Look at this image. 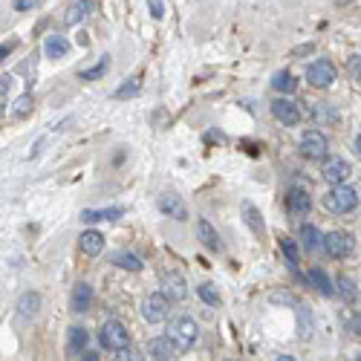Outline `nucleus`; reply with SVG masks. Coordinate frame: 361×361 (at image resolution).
<instances>
[{
    "label": "nucleus",
    "instance_id": "1",
    "mask_svg": "<svg viewBox=\"0 0 361 361\" xmlns=\"http://www.w3.org/2000/svg\"><path fill=\"white\" fill-rule=\"evenodd\" d=\"M168 338L176 344L179 353H188L194 344L200 341V326H196V321L188 318V315L171 318V324H168Z\"/></svg>",
    "mask_w": 361,
    "mask_h": 361
},
{
    "label": "nucleus",
    "instance_id": "2",
    "mask_svg": "<svg viewBox=\"0 0 361 361\" xmlns=\"http://www.w3.org/2000/svg\"><path fill=\"white\" fill-rule=\"evenodd\" d=\"M324 205H326V211H333V214H350V211L358 208V191L338 183V185H333L330 194L324 196Z\"/></svg>",
    "mask_w": 361,
    "mask_h": 361
},
{
    "label": "nucleus",
    "instance_id": "3",
    "mask_svg": "<svg viewBox=\"0 0 361 361\" xmlns=\"http://www.w3.org/2000/svg\"><path fill=\"white\" fill-rule=\"evenodd\" d=\"M306 78H309V84H313V87L326 90V87H333V84H335L338 70H335V64H333L330 58H318V61L309 64Z\"/></svg>",
    "mask_w": 361,
    "mask_h": 361
},
{
    "label": "nucleus",
    "instance_id": "4",
    "mask_svg": "<svg viewBox=\"0 0 361 361\" xmlns=\"http://www.w3.org/2000/svg\"><path fill=\"white\" fill-rule=\"evenodd\" d=\"M321 249L330 254V257H335V260H344V257L353 254L355 240H353L347 232H330V234L321 237Z\"/></svg>",
    "mask_w": 361,
    "mask_h": 361
},
{
    "label": "nucleus",
    "instance_id": "5",
    "mask_svg": "<svg viewBox=\"0 0 361 361\" xmlns=\"http://www.w3.org/2000/svg\"><path fill=\"white\" fill-rule=\"evenodd\" d=\"M168 315H171V301L162 292L147 295L142 301V318L147 324H162V321H168Z\"/></svg>",
    "mask_w": 361,
    "mask_h": 361
},
{
    "label": "nucleus",
    "instance_id": "6",
    "mask_svg": "<svg viewBox=\"0 0 361 361\" xmlns=\"http://www.w3.org/2000/svg\"><path fill=\"white\" fill-rule=\"evenodd\" d=\"M301 154L306 159H324L330 156V139H326V133H321V130H306V133L301 136Z\"/></svg>",
    "mask_w": 361,
    "mask_h": 361
},
{
    "label": "nucleus",
    "instance_id": "7",
    "mask_svg": "<svg viewBox=\"0 0 361 361\" xmlns=\"http://www.w3.org/2000/svg\"><path fill=\"white\" fill-rule=\"evenodd\" d=\"M98 338H102V347H104V350H113V353L130 344V333H127V326H124L122 321H107V324L102 326V333H98Z\"/></svg>",
    "mask_w": 361,
    "mask_h": 361
},
{
    "label": "nucleus",
    "instance_id": "8",
    "mask_svg": "<svg viewBox=\"0 0 361 361\" xmlns=\"http://www.w3.org/2000/svg\"><path fill=\"white\" fill-rule=\"evenodd\" d=\"M162 295L176 304V301H185L188 298V284H185V277L179 275V272H162Z\"/></svg>",
    "mask_w": 361,
    "mask_h": 361
},
{
    "label": "nucleus",
    "instance_id": "9",
    "mask_svg": "<svg viewBox=\"0 0 361 361\" xmlns=\"http://www.w3.org/2000/svg\"><path fill=\"white\" fill-rule=\"evenodd\" d=\"M159 211H162V214H165V217L179 220V223H185V220H188V205H185L183 196L174 194V191L159 194Z\"/></svg>",
    "mask_w": 361,
    "mask_h": 361
},
{
    "label": "nucleus",
    "instance_id": "10",
    "mask_svg": "<svg viewBox=\"0 0 361 361\" xmlns=\"http://www.w3.org/2000/svg\"><path fill=\"white\" fill-rule=\"evenodd\" d=\"M353 174V168H350V162L347 159H341V156H324V168H321V176L326 179L330 185H338V183H344Z\"/></svg>",
    "mask_w": 361,
    "mask_h": 361
},
{
    "label": "nucleus",
    "instance_id": "11",
    "mask_svg": "<svg viewBox=\"0 0 361 361\" xmlns=\"http://www.w3.org/2000/svg\"><path fill=\"white\" fill-rule=\"evenodd\" d=\"M272 116L286 127H295L301 122V107L292 98H277V102H272Z\"/></svg>",
    "mask_w": 361,
    "mask_h": 361
},
{
    "label": "nucleus",
    "instance_id": "12",
    "mask_svg": "<svg viewBox=\"0 0 361 361\" xmlns=\"http://www.w3.org/2000/svg\"><path fill=\"white\" fill-rule=\"evenodd\" d=\"M179 350H176V344L165 335V338H151L147 341V358H154V361H171L176 358Z\"/></svg>",
    "mask_w": 361,
    "mask_h": 361
},
{
    "label": "nucleus",
    "instance_id": "13",
    "mask_svg": "<svg viewBox=\"0 0 361 361\" xmlns=\"http://www.w3.org/2000/svg\"><path fill=\"white\" fill-rule=\"evenodd\" d=\"M309 208H313V196H309V191L292 188V191L286 194V211H289V214L304 217V214H309Z\"/></svg>",
    "mask_w": 361,
    "mask_h": 361
},
{
    "label": "nucleus",
    "instance_id": "14",
    "mask_svg": "<svg viewBox=\"0 0 361 361\" xmlns=\"http://www.w3.org/2000/svg\"><path fill=\"white\" fill-rule=\"evenodd\" d=\"M93 9H95V0H75V3H70L67 12H64V24H67V26L84 24L93 15Z\"/></svg>",
    "mask_w": 361,
    "mask_h": 361
},
{
    "label": "nucleus",
    "instance_id": "15",
    "mask_svg": "<svg viewBox=\"0 0 361 361\" xmlns=\"http://www.w3.org/2000/svg\"><path fill=\"white\" fill-rule=\"evenodd\" d=\"M196 237H200V243L205 246L208 252H223V240H220V234H217V228L211 225L205 217L196 220Z\"/></svg>",
    "mask_w": 361,
    "mask_h": 361
},
{
    "label": "nucleus",
    "instance_id": "16",
    "mask_svg": "<svg viewBox=\"0 0 361 361\" xmlns=\"http://www.w3.org/2000/svg\"><path fill=\"white\" fill-rule=\"evenodd\" d=\"M41 304H44V298L38 292H24L21 301H18V318L21 321H32L41 313Z\"/></svg>",
    "mask_w": 361,
    "mask_h": 361
},
{
    "label": "nucleus",
    "instance_id": "17",
    "mask_svg": "<svg viewBox=\"0 0 361 361\" xmlns=\"http://www.w3.org/2000/svg\"><path fill=\"white\" fill-rule=\"evenodd\" d=\"M78 249L84 252L87 257L102 254V249H104V234H102V232H95V228H87V232L78 237Z\"/></svg>",
    "mask_w": 361,
    "mask_h": 361
},
{
    "label": "nucleus",
    "instance_id": "18",
    "mask_svg": "<svg viewBox=\"0 0 361 361\" xmlns=\"http://www.w3.org/2000/svg\"><path fill=\"white\" fill-rule=\"evenodd\" d=\"M119 217H124V208H119V205H113V208H87L84 214H81L84 223H113Z\"/></svg>",
    "mask_w": 361,
    "mask_h": 361
},
{
    "label": "nucleus",
    "instance_id": "19",
    "mask_svg": "<svg viewBox=\"0 0 361 361\" xmlns=\"http://www.w3.org/2000/svg\"><path fill=\"white\" fill-rule=\"evenodd\" d=\"M309 116L315 119V124H338V110H333L330 104H324V102L309 104Z\"/></svg>",
    "mask_w": 361,
    "mask_h": 361
},
{
    "label": "nucleus",
    "instance_id": "20",
    "mask_svg": "<svg viewBox=\"0 0 361 361\" xmlns=\"http://www.w3.org/2000/svg\"><path fill=\"white\" fill-rule=\"evenodd\" d=\"M93 304V286L90 284H78L73 292V313H87Z\"/></svg>",
    "mask_w": 361,
    "mask_h": 361
},
{
    "label": "nucleus",
    "instance_id": "21",
    "mask_svg": "<svg viewBox=\"0 0 361 361\" xmlns=\"http://www.w3.org/2000/svg\"><path fill=\"white\" fill-rule=\"evenodd\" d=\"M44 53L49 58H64V55L70 53V41L64 38V35H55V32H53V35L46 38V44H44Z\"/></svg>",
    "mask_w": 361,
    "mask_h": 361
},
{
    "label": "nucleus",
    "instance_id": "22",
    "mask_svg": "<svg viewBox=\"0 0 361 361\" xmlns=\"http://www.w3.org/2000/svg\"><path fill=\"white\" fill-rule=\"evenodd\" d=\"M32 107H35V102H32V95L29 93H24L18 102H12V110H9V116L15 119V122H24V119H29L32 116Z\"/></svg>",
    "mask_w": 361,
    "mask_h": 361
},
{
    "label": "nucleus",
    "instance_id": "23",
    "mask_svg": "<svg viewBox=\"0 0 361 361\" xmlns=\"http://www.w3.org/2000/svg\"><path fill=\"white\" fill-rule=\"evenodd\" d=\"M306 281L313 284V286H315L321 295H326V298H330V295H335V286H333V281H330V277H326V272H321V269H309Z\"/></svg>",
    "mask_w": 361,
    "mask_h": 361
},
{
    "label": "nucleus",
    "instance_id": "24",
    "mask_svg": "<svg viewBox=\"0 0 361 361\" xmlns=\"http://www.w3.org/2000/svg\"><path fill=\"white\" fill-rule=\"evenodd\" d=\"M335 295H341L347 304H353V301H358V284L353 281V277H347V275H341L338 277V286H335Z\"/></svg>",
    "mask_w": 361,
    "mask_h": 361
},
{
    "label": "nucleus",
    "instance_id": "25",
    "mask_svg": "<svg viewBox=\"0 0 361 361\" xmlns=\"http://www.w3.org/2000/svg\"><path fill=\"white\" fill-rule=\"evenodd\" d=\"M301 243H304V249L309 254H315L321 249V234H318V228L315 225H301Z\"/></svg>",
    "mask_w": 361,
    "mask_h": 361
},
{
    "label": "nucleus",
    "instance_id": "26",
    "mask_svg": "<svg viewBox=\"0 0 361 361\" xmlns=\"http://www.w3.org/2000/svg\"><path fill=\"white\" fill-rule=\"evenodd\" d=\"M243 214H246V223H249L252 232H254L257 237H263L266 225H263V217H260V211H257L252 203H246V205H243Z\"/></svg>",
    "mask_w": 361,
    "mask_h": 361
},
{
    "label": "nucleus",
    "instance_id": "27",
    "mask_svg": "<svg viewBox=\"0 0 361 361\" xmlns=\"http://www.w3.org/2000/svg\"><path fill=\"white\" fill-rule=\"evenodd\" d=\"M272 87L277 93H295V90H298V78H295L289 70H281V73L272 78Z\"/></svg>",
    "mask_w": 361,
    "mask_h": 361
},
{
    "label": "nucleus",
    "instance_id": "28",
    "mask_svg": "<svg viewBox=\"0 0 361 361\" xmlns=\"http://www.w3.org/2000/svg\"><path fill=\"white\" fill-rule=\"evenodd\" d=\"M87 341H90L87 330H81V326H75V330H70V341H67V353H70V355H78L81 350L87 347Z\"/></svg>",
    "mask_w": 361,
    "mask_h": 361
},
{
    "label": "nucleus",
    "instance_id": "29",
    "mask_svg": "<svg viewBox=\"0 0 361 361\" xmlns=\"http://www.w3.org/2000/svg\"><path fill=\"white\" fill-rule=\"evenodd\" d=\"M139 90H142V75H130L124 84L113 93V98H119V102L122 98H133V95H139Z\"/></svg>",
    "mask_w": 361,
    "mask_h": 361
},
{
    "label": "nucleus",
    "instance_id": "30",
    "mask_svg": "<svg viewBox=\"0 0 361 361\" xmlns=\"http://www.w3.org/2000/svg\"><path fill=\"white\" fill-rule=\"evenodd\" d=\"M113 266L127 269V272H139L142 269V260L136 254H130V252H116V254H113Z\"/></svg>",
    "mask_w": 361,
    "mask_h": 361
},
{
    "label": "nucleus",
    "instance_id": "31",
    "mask_svg": "<svg viewBox=\"0 0 361 361\" xmlns=\"http://www.w3.org/2000/svg\"><path fill=\"white\" fill-rule=\"evenodd\" d=\"M281 249H284V254H286V263H289L292 269H298V263H301V249H298V243L289 240V237H284V240H281Z\"/></svg>",
    "mask_w": 361,
    "mask_h": 361
},
{
    "label": "nucleus",
    "instance_id": "32",
    "mask_svg": "<svg viewBox=\"0 0 361 361\" xmlns=\"http://www.w3.org/2000/svg\"><path fill=\"white\" fill-rule=\"evenodd\" d=\"M107 70H110V58L104 55V58L98 61V64H93L90 70H81V73H78V78H84V81H95V78H102Z\"/></svg>",
    "mask_w": 361,
    "mask_h": 361
},
{
    "label": "nucleus",
    "instance_id": "33",
    "mask_svg": "<svg viewBox=\"0 0 361 361\" xmlns=\"http://www.w3.org/2000/svg\"><path fill=\"white\" fill-rule=\"evenodd\" d=\"M196 295L203 298V304H208V306H220V292L211 286V284H200V286H196Z\"/></svg>",
    "mask_w": 361,
    "mask_h": 361
},
{
    "label": "nucleus",
    "instance_id": "34",
    "mask_svg": "<svg viewBox=\"0 0 361 361\" xmlns=\"http://www.w3.org/2000/svg\"><path fill=\"white\" fill-rule=\"evenodd\" d=\"M295 309H298V321H301V338H309V333H313V318H309L306 306L301 301L295 304Z\"/></svg>",
    "mask_w": 361,
    "mask_h": 361
},
{
    "label": "nucleus",
    "instance_id": "35",
    "mask_svg": "<svg viewBox=\"0 0 361 361\" xmlns=\"http://www.w3.org/2000/svg\"><path fill=\"white\" fill-rule=\"evenodd\" d=\"M272 304H284V306H295L298 298L292 292H272Z\"/></svg>",
    "mask_w": 361,
    "mask_h": 361
},
{
    "label": "nucleus",
    "instance_id": "36",
    "mask_svg": "<svg viewBox=\"0 0 361 361\" xmlns=\"http://www.w3.org/2000/svg\"><path fill=\"white\" fill-rule=\"evenodd\" d=\"M12 90V75H0V98H6Z\"/></svg>",
    "mask_w": 361,
    "mask_h": 361
},
{
    "label": "nucleus",
    "instance_id": "37",
    "mask_svg": "<svg viewBox=\"0 0 361 361\" xmlns=\"http://www.w3.org/2000/svg\"><path fill=\"white\" fill-rule=\"evenodd\" d=\"M116 353H119V355H116L119 361H136V358H139L133 350H127V347H122V350H116Z\"/></svg>",
    "mask_w": 361,
    "mask_h": 361
},
{
    "label": "nucleus",
    "instance_id": "38",
    "mask_svg": "<svg viewBox=\"0 0 361 361\" xmlns=\"http://www.w3.org/2000/svg\"><path fill=\"white\" fill-rule=\"evenodd\" d=\"M358 67H361V55L355 53V55H350V73H353V78H358Z\"/></svg>",
    "mask_w": 361,
    "mask_h": 361
},
{
    "label": "nucleus",
    "instance_id": "39",
    "mask_svg": "<svg viewBox=\"0 0 361 361\" xmlns=\"http://www.w3.org/2000/svg\"><path fill=\"white\" fill-rule=\"evenodd\" d=\"M35 3H38V0H15V9H18V12H26V9H32Z\"/></svg>",
    "mask_w": 361,
    "mask_h": 361
},
{
    "label": "nucleus",
    "instance_id": "40",
    "mask_svg": "<svg viewBox=\"0 0 361 361\" xmlns=\"http://www.w3.org/2000/svg\"><path fill=\"white\" fill-rule=\"evenodd\" d=\"M151 12L154 18H162V0H151Z\"/></svg>",
    "mask_w": 361,
    "mask_h": 361
},
{
    "label": "nucleus",
    "instance_id": "41",
    "mask_svg": "<svg viewBox=\"0 0 361 361\" xmlns=\"http://www.w3.org/2000/svg\"><path fill=\"white\" fill-rule=\"evenodd\" d=\"M12 49H15V41H12V44H0V61H3V58L12 53Z\"/></svg>",
    "mask_w": 361,
    "mask_h": 361
},
{
    "label": "nucleus",
    "instance_id": "42",
    "mask_svg": "<svg viewBox=\"0 0 361 361\" xmlns=\"http://www.w3.org/2000/svg\"><path fill=\"white\" fill-rule=\"evenodd\" d=\"M81 358H84V361H98L102 355H98V353H93V350H81Z\"/></svg>",
    "mask_w": 361,
    "mask_h": 361
},
{
    "label": "nucleus",
    "instance_id": "43",
    "mask_svg": "<svg viewBox=\"0 0 361 361\" xmlns=\"http://www.w3.org/2000/svg\"><path fill=\"white\" fill-rule=\"evenodd\" d=\"M338 3H341V6H344V3H350V0H338Z\"/></svg>",
    "mask_w": 361,
    "mask_h": 361
}]
</instances>
